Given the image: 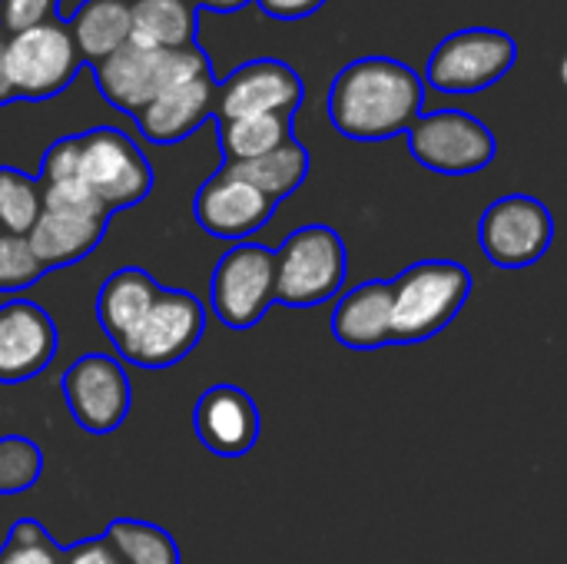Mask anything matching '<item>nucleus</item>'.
Listing matches in <instances>:
<instances>
[{
  "label": "nucleus",
  "instance_id": "f257e3e1",
  "mask_svg": "<svg viewBox=\"0 0 567 564\" xmlns=\"http://www.w3.org/2000/svg\"><path fill=\"white\" fill-rule=\"evenodd\" d=\"M422 113V80L392 57H362L339 70L329 90V120L349 140H392Z\"/></svg>",
  "mask_w": 567,
  "mask_h": 564
},
{
  "label": "nucleus",
  "instance_id": "f03ea898",
  "mask_svg": "<svg viewBox=\"0 0 567 564\" xmlns=\"http://www.w3.org/2000/svg\"><path fill=\"white\" fill-rule=\"evenodd\" d=\"M203 73H213V66L199 43L183 50H153L130 40L106 60L93 63V76L106 103L133 116L169 86L196 80Z\"/></svg>",
  "mask_w": 567,
  "mask_h": 564
},
{
  "label": "nucleus",
  "instance_id": "7ed1b4c3",
  "mask_svg": "<svg viewBox=\"0 0 567 564\" xmlns=\"http://www.w3.org/2000/svg\"><path fill=\"white\" fill-rule=\"evenodd\" d=\"M110 226V209L80 183H50L40 186V216L27 233L33 256L50 269L73 266L90 256Z\"/></svg>",
  "mask_w": 567,
  "mask_h": 564
},
{
  "label": "nucleus",
  "instance_id": "20e7f679",
  "mask_svg": "<svg viewBox=\"0 0 567 564\" xmlns=\"http://www.w3.org/2000/svg\"><path fill=\"white\" fill-rule=\"evenodd\" d=\"M389 286L395 342H425L462 312L472 296V273L452 259H425Z\"/></svg>",
  "mask_w": 567,
  "mask_h": 564
},
{
  "label": "nucleus",
  "instance_id": "39448f33",
  "mask_svg": "<svg viewBox=\"0 0 567 564\" xmlns=\"http://www.w3.org/2000/svg\"><path fill=\"white\" fill-rule=\"evenodd\" d=\"M346 243L329 226H302L276 249V302L312 309L339 296L346 283Z\"/></svg>",
  "mask_w": 567,
  "mask_h": 564
},
{
  "label": "nucleus",
  "instance_id": "423d86ee",
  "mask_svg": "<svg viewBox=\"0 0 567 564\" xmlns=\"http://www.w3.org/2000/svg\"><path fill=\"white\" fill-rule=\"evenodd\" d=\"M76 180L113 213L150 196L153 166L123 130L96 126L76 133Z\"/></svg>",
  "mask_w": 567,
  "mask_h": 564
},
{
  "label": "nucleus",
  "instance_id": "0eeeda50",
  "mask_svg": "<svg viewBox=\"0 0 567 564\" xmlns=\"http://www.w3.org/2000/svg\"><path fill=\"white\" fill-rule=\"evenodd\" d=\"M83 57L63 20H47L7 37V80L13 100H50L80 73Z\"/></svg>",
  "mask_w": 567,
  "mask_h": 564
},
{
  "label": "nucleus",
  "instance_id": "6e6552de",
  "mask_svg": "<svg viewBox=\"0 0 567 564\" xmlns=\"http://www.w3.org/2000/svg\"><path fill=\"white\" fill-rule=\"evenodd\" d=\"M206 332V309L186 289H159L140 326L116 346V352L140 369H169L183 362Z\"/></svg>",
  "mask_w": 567,
  "mask_h": 564
},
{
  "label": "nucleus",
  "instance_id": "1a4fd4ad",
  "mask_svg": "<svg viewBox=\"0 0 567 564\" xmlns=\"http://www.w3.org/2000/svg\"><path fill=\"white\" fill-rule=\"evenodd\" d=\"M518 60V43L505 30L472 27L445 37L429 57L425 80L442 93H478L498 83Z\"/></svg>",
  "mask_w": 567,
  "mask_h": 564
},
{
  "label": "nucleus",
  "instance_id": "9d476101",
  "mask_svg": "<svg viewBox=\"0 0 567 564\" xmlns=\"http://www.w3.org/2000/svg\"><path fill=\"white\" fill-rule=\"evenodd\" d=\"M213 312L229 329H252L276 302V253L259 243L233 246L213 269Z\"/></svg>",
  "mask_w": 567,
  "mask_h": 564
},
{
  "label": "nucleus",
  "instance_id": "9b49d317",
  "mask_svg": "<svg viewBox=\"0 0 567 564\" xmlns=\"http://www.w3.org/2000/svg\"><path fill=\"white\" fill-rule=\"evenodd\" d=\"M409 150L425 170L445 176H468L495 160L498 143L495 133L472 113L439 110L419 113V120L409 126Z\"/></svg>",
  "mask_w": 567,
  "mask_h": 564
},
{
  "label": "nucleus",
  "instance_id": "f8f14e48",
  "mask_svg": "<svg viewBox=\"0 0 567 564\" xmlns=\"http://www.w3.org/2000/svg\"><path fill=\"white\" fill-rule=\"evenodd\" d=\"M478 243L498 269H525L551 249L555 216L535 196H502L482 213Z\"/></svg>",
  "mask_w": 567,
  "mask_h": 564
},
{
  "label": "nucleus",
  "instance_id": "ddd939ff",
  "mask_svg": "<svg viewBox=\"0 0 567 564\" xmlns=\"http://www.w3.org/2000/svg\"><path fill=\"white\" fill-rule=\"evenodd\" d=\"M60 389H63L73 422L90 435H110L130 416L133 386H130L126 369L113 356H103V352L80 356L63 372Z\"/></svg>",
  "mask_w": 567,
  "mask_h": 564
},
{
  "label": "nucleus",
  "instance_id": "4468645a",
  "mask_svg": "<svg viewBox=\"0 0 567 564\" xmlns=\"http://www.w3.org/2000/svg\"><path fill=\"white\" fill-rule=\"evenodd\" d=\"M302 80L282 60H252L216 86V120L289 113L302 103Z\"/></svg>",
  "mask_w": 567,
  "mask_h": 564
},
{
  "label": "nucleus",
  "instance_id": "2eb2a0df",
  "mask_svg": "<svg viewBox=\"0 0 567 564\" xmlns=\"http://www.w3.org/2000/svg\"><path fill=\"white\" fill-rule=\"evenodd\" d=\"M56 326L30 299L0 306V386H20L40 376L56 356Z\"/></svg>",
  "mask_w": 567,
  "mask_h": 564
},
{
  "label": "nucleus",
  "instance_id": "dca6fc26",
  "mask_svg": "<svg viewBox=\"0 0 567 564\" xmlns=\"http://www.w3.org/2000/svg\"><path fill=\"white\" fill-rule=\"evenodd\" d=\"M193 429L206 452L219 459H243L259 442V409L239 386H213L193 409Z\"/></svg>",
  "mask_w": 567,
  "mask_h": 564
},
{
  "label": "nucleus",
  "instance_id": "f3484780",
  "mask_svg": "<svg viewBox=\"0 0 567 564\" xmlns=\"http://www.w3.org/2000/svg\"><path fill=\"white\" fill-rule=\"evenodd\" d=\"M276 203L266 199L249 183L229 176L226 170H216L193 199L196 223L216 236V239H246L256 229H262L272 216Z\"/></svg>",
  "mask_w": 567,
  "mask_h": 564
},
{
  "label": "nucleus",
  "instance_id": "a211bd4d",
  "mask_svg": "<svg viewBox=\"0 0 567 564\" xmlns=\"http://www.w3.org/2000/svg\"><path fill=\"white\" fill-rule=\"evenodd\" d=\"M216 113V80L203 73L176 83L136 113V126L150 143H179Z\"/></svg>",
  "mask_w": 567,
  "mask_h": 564
},
{
  "label": "nucleus",
  "instance_id": "6ab92c4d",
  "mask_svg": "<svg viewBox=\"0 0 567 564\" xmlns=\"http://www.w3.org/2000/svg\"><path fill=\"white\" fill-rule=\"evenodd\" d=\"M332 336L355 352L392 346V286L385 279H369L349 289L332 312Z\"/></svg>",
  "mask_w": 567,
  "mask_h": 564
},
{
  "label": "nucleus",
  "instance_id": "aec40b11",
  "mask_svg": "<svg viewBox=\"0 0 567 564\" xmlns=\"http://www.w3.org/2000/svg\"><path fill=\"white\" fill-rule=\"evenodd\" d=\"M156 296H159V283L140 266H126L106 276L96 293V319L106 339L120 346L150 312Z\"/></svg>",
  "mask_w": 567,
  "mask_h": 564
},
{
  "label": "nucleus",
  "instance_id": "412c9836",
  "mask_svg": "<svg viewBox=\"0 0 567 564\" xmlns=\"http://www.w3.org/2000/svg\"><path fill=\"white\" fill-rule=\"evenodd\" d=\"M219 170H226L229 176L249 183L252 189H259L266 199L282 203L286 196H292L306 176H309V150L299 140H286L282 146L256 156V160H243V163H223Z\"/></svg>",
  "mask_w": 567,
  "mask_h": 564
},
{
  "label": "nucleus",
  "instance_id": "4be33fe9",
  "mask_svg": "<svg viewBox=\"0 0 567 564\" xmlns=\"http://www.w3.org/2000/svg\"><path fill=\"white\" fill-rule=\"evenodd\" d=\"M196 7L186 0H130V40L153 50H183L196 43Z\"/></svg>",
  "mask_w": 567,
  "mask_h": 564
},
{
  "label": "nucleus",
  "instance_id": "5701e85b",
  "mask_svg": "<svg viewBox=\"0 0 567 564\" xmlns=\"http://www.w3.org/2000/svg\"><path fill=\"white\" fill-rule=\"evenodd\" d=\"M83 60L100 63L130 43V0H83L66 23Z\"/></svg>",
  "mask_w": 567,
  "mask_h": 564
},
{
  "label": "nucleus",
  "instance_id": "b1692460",
  "mask_svg": "<svg viewBox=\"0 0 567 564\" xmlns=\"http://www.w3.org/2000/svg\"><path fill=\"white\" fill-rule=\"evenodd\" d=\"M223 163H243L256 160L286 140H292V116L289 113H259V116H236V120H216Z\"/></svg>",
  "mask_w": 567,
  "mask_h": 564
},
{
  "label": "nucleus",
  "instance_id": "393cba45",
  "mask_svg": "<svg viewBox=\"0 0 567 564\" xmlns=\"http://www.w3.org/2000/svg\"><path fill=\"white\" fill-rule=\"evenodd\" d=\"M103 542L123 564H183L173 535L150 522L116 519L106 525Z\"/></svg>",
  "mask_w": 567,
  "mask_h": 564
},
{
  "label": "nucleus",
  "instance_id": "a878e982",
  "mask_svg": "<svg viewBox=\"0 0 567 564\" xmlns=\"http://www.w3.org/2000/svg\"><path fill=\"white\" fill-rule=\"evenodd\" d=\"M40 216V180L23 170L0 166V233L27 236Z\"/></svg>",
  "mask_w": 567,
  "mask_h": 564
},
{
  "label": "nucleus",
  "instance_id": "bb28decb",
  "mask_svg": "<svg viewBox=\"0 0 567 564\" xmlns=\"http://www.w3.org/2000/svg\"><path fill=\"white\" fill-rule=\"evenodd\" d=\"M43 475V449L27 435H0V499L30 492Z\"/></svg>",
  "mask_w": 567,
  "mask_h": 564
},
{
  "label": "nucleus",
  "instance_id": "cd10ccee",
  "mask_svg": "<svg viewBox=\"0 0 567 564\" xmlns=\"http://www.w3.org/2000/svg\"><path fill=\"white\" fill-rule=\"evenodd\" d=\"M0 564H63V548L40 522L20 519L0 545Z\"/></svg>",
  "mask_w": 567,
  "mask_h": 564
},
{
  "label": "nucleus",
  "instance_id": "c85d7f7f",
  "mask_svg": "<svg viewBox=\"0 0 567 564\" xmlns=\"http://www.w3.org/2000/svg\"><path fill=\"white\" fill-rule=\"evenodd\" d=\"M43 276H47V266L33 256L27 236L0 233V293L30 289Z\"/></svg>",
  "mask_w": 567,
  "mask_h": 564
},
{
  "label": "nucleus",
  "instance_id": "c756f323",
  "mask_svg": "<svg viewBox=\"0 0 567 564\" xmlns=\"http://www.w3.org/2000/svg\"><path fill=\"white\" fill-rule=\"evenodd\" d=\"M60 0H0V33L13 37L37 23L56 20Z\"/></svg>",
  "mask_w": 567,
  "mask_h": 564
},
{
  "label": "nucleus",
  "instance_id": "7c9ffc66",
  "mask_svg": "<svg viewBox=\"0 0 567 564\" xmlns=\"http://www.w3.org/2000/svg\"><path fill=\"white\" fill-rule=\"evenodd\" d=\"M63 564H123L113 548L103 542V539H93V542H76L70 548H63Z\"/></svg>",
  "mask_w": 567,
  "mask_h": 564
},
{
  "label": "nucleus",
  "instance_id": "2f4dec72",
  "mask_svg": "<svg viewBox=\"0 0 567 564\" xmlns=\"http://www.w3.org/2000/svg\"><path fill=\"white\" fill-rule=\"evenodd\" d=\"M326 0H259V7L269 13V17H279V20H302L309 13H316Z\"/></svg>",
  "mask_w": 567,
  "mask_h": 564
},
{
  "label": "nucleus",
  "instance_id": "473e14b6",
  "mask_svg": "<svg viewBox=\"0 0 567 564\" xmlns=\"http://www.w3.org/2000/svg\"><path fill=\"white\" fill-rule=\"evenodd\" d=\"M13 100L10 80H7V37L0 33V106Z\"/></svg>",
  "mask_w": 567,
  "mask_h": 564
},
{
  "label": "nucleus",
  "instance_id": "72a5a7b5",
  "mask_svg": "<svg viewBox=\"0 0 567 564\" xmlns=\"http://www.w3.org/2000/svg\"><path fill=\"white\" fill-rule=\"evenodd\" d=\"M196 3H203V7H209V10H239L246 0H196Z\"/></svg>",
  "mask_w": 567,
  "mask_h": 564
},
{
  "label": "nucleus",
  "instance_id": "f704fd0d",
  "mask_svg": "<svg viewBox=\"0 0 567 564\" xmlns=\"http://www.w3.org/2000/svg\"><path fill=\"white\" fill-rule=\"evenodd\" d=\"M186 3H196V0H186Z\"/></svg>",
  "mask_w": 567,
  "mask_h": 564
}]
</instances>
